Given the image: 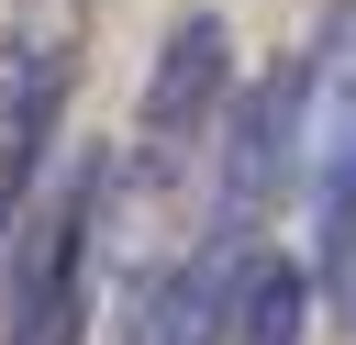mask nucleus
Instances as JSON below:
<instances>
[{
  "label": "nucleus",
  "instance_id": "nucleus-1",
  "mask_svg": "<svg viewBox=\"0 0 356 345\" xmlns=\"http://www.w3.org/2000/svg\"><path fill=\"white\" fill-rule=\"evenodd\" d=\"M111 167L89 156L56 211L33 223V245L11 256V300H0V345H78L89 334V267H100V223H111Z\"/></svg>",
  "mask_w": 356,
  "mask_h": 345
},
{
  "label": "nucleus",
  "instance_id": "nucleus-4",
  "mask_svg": "<svg viewBox=\"0 0 356 345\" xmlns=\"http://www.w3.org/2000/svg\"><path fill=\"white\" fill-rule=\"evenodd\" d=\"M56 111H67V33H22L0 45V267H11V223L44 178V145H56Z\"/></svg>",
  "mask_w": 356,
  "mask_h": 345
},
{
  "label": "nucleus",
  "instance_id": "nucleus-7",
  "mask_svg": "<svg viewBox=\"0 0 356 345\" xmlns=\"http://www.w3.org/2000/svg\"><path fill=\"white\" fill-rule=\"evenodd\" d=\"M300 323H312V278L267 245L256 278H245V300H234V334H222V345H300Z\"/></svg>",
  "mask_w": 356,
  "mask_h": 345
},
{
  "label": "nucleus",
  "instance_id": "nucleus-6",
  "mask_svg": "<svg viewBox=\"0 0 356 345\" xmlns=\"http://www.w3.org/2000/svg\"><path fill=\"white\" fill-rule=\"evenodd\" d=\"M312 178H323V200L356 189V0L334 22L323 67H312Z\"/></svg>",
  "mask_w": 356,
  "mask_h": 345
},
{
  "label": "nucleus",
  "instance_id": "nucleus-5",
  "mask_svg": "<svg viewBox=\"0 0 356 345\" xmlns=\"http://www.w3.org/2000/svg\"><path fill=\"white\" fill-rule=\"evenodd\" d=\"M256 234L245 223H211V245L189 256V267H167L145 300H134V323H122V345H222L234 334V300H245V278H256Z\"/></svg>",
  "mask_w": 356,
  "mask_h": 345
},
{
  "label": "nucleus",
  "instance_id": "nucleus-8",
  "mask_svg": "<svg viewBox=\"0 0 356 345\" xmlns=\"http://www.w3.org/2000/svg\"><path fill=\"white\" fill-rule=\"evenodd\" d=\"M323 245H334V300L356 312V234H323Z\"/></svg>",
  "mask_w": 356,
  "mask_h": 345
},
{
  "label": "nucleus",
  "instance_id": "nucleus-2",
  "mask_svg": "<svg viewBox=\"0 0 356 345\" xmlns=\"http://www.w3.org/2000/svg\"><path fill=\"white\" fill-rule=\"evenodd\" d=\"M234 111V45H222V22L211 11H189L167 45H156V78H145V122H134V189H167L178 178V156L211 134Z\"/></svg>",
  "mask_w": 356,
  "mask_h": 345
},
{
  "label": "nucleus",
  "instance_id": "nucleus-3",
  "mask_svg": "<svg viewBox=\"0 0 356 345\" xmlns=\"http://www.w3.org/2000/svg\"><path fill=\"white\" fill-rule=\"evenodd\" d=\"M300 134H312V67H278V78L234 89V134H222V200H211V223H256V211L289 189Z\"/></svg>",
  "mask_w": 356,
  "mask_h": 345
}]
</instances>
